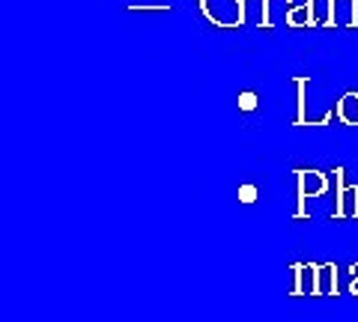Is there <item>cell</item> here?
Returning a JSON list of instances; mask_svg holds the SVG:
<instances>
[{"label":"cell","mask_w":358,"mask_h":322,"mask_svg":"<svg viewBox=\"0 0 358 322\" xmlns=\"http://www.w3.org/2000/svg\"><path fill=\"white\" fill-rule=\"evenodd\" d=\"M326 18H322V30L346 27L358 30V0H326Z\"/></svg>","instance_id":"1"},{"label":"cell","mask_w":358,"mask_h":322,"mask_svg":"<svg viewBox=\"0 0 358 322\" xmlns=\"http://www.w3.org/2000/svg\"><path fill=\"white\" fill-rule=\"evenodd\" d=\"M334 182H338V203H334V215H358V188H343V168H334Z\"/></svg>","instance_id":"2"},{"label":"cell","mask_w":358,"mask_h":322,"mask_svg":"<svg viewBox=\"0 0 358 322\" xmlns=\"http://www.w3.org/2000/svg\"><path fill=\"white\" fill-rule=\"evenodd\" d=\"M299 176V194H301V203H305L308 197H320L322 191L329 188V180H326V173H320V170H308V168H299L296 170Z\"/></svg>","instance_id":"3"},{"label":"cell","mask_w":358,"mask_h":322,"mask_svg":"<svg viewBox=\"0 0 358 322\" xmlns=\"http://www.w3.org/2000/svg\"><path fill=\"white\" fill-rule=\"evenodd\" d=\"M284 21H287V27H296V30L320 27L322 21L317 18V0H310V3H305V6H287Z\"/></svg>","instance_id":"4"},{"label":"cell","mask_w":358,"mask_h":322,"mask_svg":"<svg viewBox=\"0 0 358 322\" xmlns=\"http://www.w3.org/2000/svg\"><path fill=\"white\" fill-rule=\"evenodd\" d=\"M334 117L343 126H358V90H346L334 102Z\"/></svg>","instance_id":"5"},{"label":"cell","mask_w":358,"mask_h":322,"mask_svg":"<svg viewBox=\"0 0 358 322\" xmlns=\"http://www.w3.org/2000/svg\"><path fill=\"white\" fill-rule=\"evenodd\" d=\"M257 105H260V96H257L254 90H242L236 96V108L242 110V114H251V110H257Z\"/></svg>","instance_id":"6"},{"label":"cell","mask_w":358,"mask_h":322,"mask_svg":"<svg viewBox=\"0 0 358 322\" xmlns=\"http://www.w3.org/2000/svg\"><path fill=\"white\" fill-rule=\"evenodd\" d=\"M260 21H257V27H260V30H272L275 27V21H272V6H268V3H272V0H260Z\"/></svg>","instance_id":"7"},{"label":"cell","mask_w":358,"mask_h":322,"mask_svg":"<svg viewBox=\"0 0 358 322\" xmlns=\"http://www.w3.org/2000/svg\"><path fill=\"white\" fill-rule=\"evenodd\" d=\"M129 13H171V3H150V6H143V3H131V6H126Z\"/></svg>","instance_id":"8"},{"label":"cell","mask_w":358,"mask_h":322,"mask_svg":"<svg viewBox=\"0 0 358 322\" xmlns=\"http://www.w3.org/2000/svg\"><path fill=\"white\" fill-rule=\"evenodd\" d=\"M352 293L358 295V265H352Z\"/></svg>","instance_id":"9"},{"label":"cell","mask_w":358,"mask_h":322,"mask_svg":"<svg viewBox=\"0 0 358 322\" xmlns=\"http://www.w3.org/2000/svg\"><path fill=\"white\" fill-rule=\"evenodd\" d=\"M242 200H254V188H251V185L242 188Z\"/></svg>","instance_id":"10"}]
</instances>
